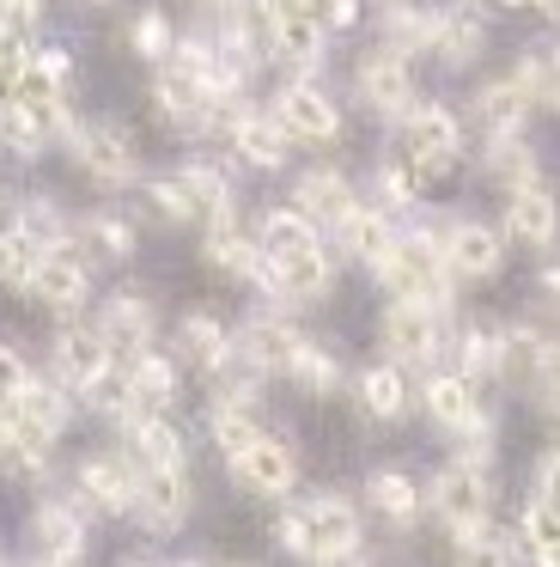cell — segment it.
Wrapping results in <instances>:
<instances>
[{
  "instance_id": "1",
  "label": "cell",
  "mask_w": 560,
  "mask_h": 567,
  "mask_svg": "<svg viewBox=\"0 0 560 567\" xmlns=\"http://www.w3.org/2000/svg\"><path fill=\"white\" fill-rule=\"evenodd\" d=\"M280 549L292 555V561L304 567H329L341 561V555L360 549V506L348 501V494H311V501L287 506L274 525Z\"/></svg>"
},
{
  "instance_id": "2",
  "label": "cell",
  "mask_w": 560,
  "mask_h": 567,
  "mask_svg": "<svg viewBox=\"0 0 560 567\" xmlns=\"http://www.w3.org/2000/svg\"><path fill=\"white\" fill-rule=\"evenodd\" d=\"M377 287H384L390 299H414V306H433L438 318L450 311V299H457V275L445 269V257H438V238L414 233V238H390V250L372 262Z\"/></svg>"
},
{
  "instance_id": "3",
  "label": "cell",
  "mask_w": 560,
  "mask_h": 567,
  "mask_svg": "<svg viewBox=\"0 0 560 567\" xmlns=\"http://www.w3.org/2000/svg\"><path fill=\"white\" fill-rule=\"evenodd\" d=\"M494 457H450L445 470L433 476V488H426V506H433L438 518H445L450 530H481L487 518H494Z\"/></svg>"
},
{
  "instance_id": "4",
  "label": "cell",
  "mask_w": 560,
  "mask_h": 567,
  "mask_svg": "<svg viewBox=\"0 0 560 567\" xmlns=\"http://www.w3.org/2000/svg\"><path fill=\"white\" fill-rule=\"evenodd\" d=\"M457 159H463V123L445 104H414V111L402 116V165H408L421 184H433V177L457 172Z\"/></svg>"
},
{
  "instance_id": "5",
  "label": "cell",
  "mask_w": 560,
  "mask_h": 567,
  "mask_svg": "<svg viewBox=\"0 0 560 567\" xmlns=\"http://www.w3.org/2000/svg\"><path fill=\"white\" fill-rule=\"evenodd\" d=\"M68 147H73V165L104 189H128L141 177V147L122 123H73Z\"/></svg>"
},
{
  "instance_id": "6",
  "label": "cell",
  "mask_w": 560,
  "mask_h": 567,
  "mask_svg": "<svg viewBox=\"0 0 560 567\" xmlns=\"http://www.w3.org/2000/svg\"><path fill=\"white\" fill-rule=\"evenodd\" d=\"M353 92H360V104L372 116L402 123V116L414 111V68H408V55L390 50V43H372V50L360 55V68H353Z\"/></svg>"
},
{
  "instance_id": "7",
  "label": "cell",
  "mask_w": 560,
  "mask_h": 567,
  "mask_svg": "<svg viewBox=\"0 0 560 567\" xmlns=\"http://www.w3.org/2000/svg\"><path fill=\"white\" fill-rule=\"evenodd\" d=\"M377 342L390 348L396 367H433L445 354V330H438L433 306H414V299H390V311L377 318Z\"/></svg>"
},
{
  "instance_id": "8",
  "label": "cell",
  "mask_w": 560,
  "mask_h": 567,
  "mask_svg": "<svg viewBox=\"0 0 560 567\" xmlns=\"http://www.w3.org/2000/svg\"><path fill=\"white\" fill-rule=\"evenodd\" d=\"M134 518L146 530H177L189 518V464H134Z\"/></svg>"
},
{
  "instance_id": "9",
  "label": "cell",
  "mask_w": 560,
  "mask_h": 567,
  "mask_svg": "<svg viewBox=\"0 0 560 567\" xmlns=\"http://www.w3.org/2000/svg\"><path fill=\"white\" fill-rule=\"evenodd\" d=\"M49 360H55V384H68L73 396H92L97 384L110 379V367H116V354H110V342L97 336V323L85 330V323H61L55 342H49Z\"/></svg>"
},
{
  "instance_id": "10",
  "label": "cell",
  "mask_w": 560,
  "mask_h": 567,
  "mask_svg": "<svg viewBox=\"0 0 560 567\" xmlns=\"http://www.w3.org/2000/svg\"><path fill=\"white\" fill-rule=\"evenodd\" d=\"M438 238V257H445V269L457 275V281H494L499 269H506V238L494 233L487 220H450Z\"/></svg>"
},
{
  "instance_id": "11",
  "label": "cell",
  "mask_w": 560,
  "mask_h": 567,
  "mask_svg": "<svg viewBox=\"0 0 560 567\" xmlns=\"http://www.w3.org/2000/svg\"><path fill=\"white\" fill-rule=\"evenodd\" d=\"M262 287L287 306H323L329 287H335V257L323 245L292 250V257H274V262L262 257Z\"/></svg>"
},
{
  "instance_id": "12",
  "label": "cell",
  "mask_w": 560,
  "mask_h": 567,
  "mask_svg": "<svg viewBox=\"0 0 560 567\" xmlns=\"http://www.w3.org/2000/svg\"><path fill=\"white\" fill-rule=\"evenodd\" d=\"M268 111H274V123L292 141H335L341 135V104L323 86H311V80H287Z\"/></svg>"
},
{
  "instance_id": "13",
  "label": "cell",
  "mask_w": 560,
  "mask_h": 567,
  "mask_svg": "<svg viewBox=\"0 0 560 567\" xmlns=\"http://www.w3.org/2000/svg\"><path fill=\"white\" fill-rule=\"evenodd\" d=\"M231 476H238V488L256 494V501H287L292 482H299V457H292V445L280 440V433H262L250 452L231 457Z\"/></svg>"
},
{
  "instance_id": "14",
  "label": "cell",
  "mask_w": 560,
  "mask_h": 567,
  "mask_svg": "<svg viewBox=\"0 0 560 567\" xmlns=\"http://www.w3.org/2000/svg\"><path fill=\"white\" fill-rule=\"evenodd\" d=\"M97 336L110 342V354H122V360H134V354H146L153 348V336H158V318H153V299L146 293H110L104 299V311H97Z\"/></svg>"
},
{
  "instance_id": "15",
  "label": "cell",
  "mask_w": 560,
  "mask_h": 567,
  "mask_svg": "<svg viewBox=\"0 0 560 567\" xmlns=\"http://www.w3.org/2000/svg\"><path fill=\"white\" fill-rule=\"evenodd\" d=\"M31 549H37V561H80L85 555V506H73V501H37V513H31Z\"/></svg>"
},
{
  "instance_id": "16",
  "label": "cell",
  "mask_w": 560,
  "mask_h": 567,
  "mask_svg": "<svg viewBox=\"0 0 560 567\" xmlns=\"http://www.w3.org/2000/svg\"><path fill=\"white\" fill-rule=\"evenodd\" d=\"M73 488H80L85 513H128V506H134V464H128V457H116V452L80 457Z\"/></svg>"
},
{
  "instance_id": "17",
  "label": "cell",
  "mask_w": 560,
  "mask_h": 567,
  "mask_svg": "<svg viewBox=\"0 0 560 567\" xmlns=\"http://www.w3.org/2000/svg\"><path fill=\"white\" fill-rule=\"evenodd\" d=\"M262 43H268V55H274V62H287V68H299V74H311V68L323 62L329 31H323V19L287 13V7H280L274 19H262Z\"/></svg>"
},
{
  "instance_id": "18",
  "label": "cell",
  "mask_w": 560,
  "mask_h": 567,
  "mask_svg": "<svg viewBox=\"0 0 560 567\" xmlns=\"http://www.w3.org/2000/svg\"><path fill=\"white\" fill-rule=\"evenodd\" d=\"M170 177H177L183 202H189V220H201V226H226V220H238V196H231V177L219 172V165L189 159V165H177Z\"/></svg>"
},
{
  "instance_id": "19",
  "label": "cell",
  "mask_w": 560,
  "mask_h": 567,
  "mask_svg": "<svg viewBox=\"0 0 560 567\" xmlns=\"http://www.w3.org/2000/svg\"><path fill=\"white\" fill-rule=\"evenodd\" d=\"M299 342H304V336L280 318V306L250 311V318H243V330L231 336V348H238L243 360H256L262 372H287V360H292V348H299Z\"/></svg>"
},
{
  "instance_id": "20",
  "label": "cell",
  "mask_w": 560,
  "mask_h": 567,
  "mask_svg": "<svg viewBox=\"0 0 560 567\" xmlns=\"http://www.w3.org/2000/svg\"><path fill=\"white\" fill-rule=\"evenodd\" d=\"M31 299L49 311H80L85 299H92V262L68 257V250H49L43 262H37V281H31Z\"/></svg>"
},
{
  "instance_id": "21",
  "label": "cell",
  "mask_w": 560,
  "mask_h": 567,
  "mask_svg": "<svg viewBox=\"0 0 560 567\" xmlns=\"http://www.w3.org/2000/svg\"><path fill=\"white\" fill-rule=\"evenodd\" d=\"M506 233L518 238L523 250H554V238H560V202L548 196L542 184L511 189V196H506Z\"/></svg>"
},
{
  "instance_id": "22",
  "label": "cell",
  "mask_w": 560,
  "mask_h": 567,
  "mask_svg": "<svg viewBox=\"0 0 560 567\" xmlns=\"http://www.w3.org/2000/svg\"><path fill=\"white\" fill-rule=\"evenodd\" d=\"M68 421H73V391H68V384H37L31 379V391L12 403V433H24V440L55 445Z\"/></svg>"
},
{
  "instance_id": "23",
  "label": "cell",
  "mask_w": 560,
  "mask_h": 567,
  "mask_svg": "<svg viewBox=\"0 0 560 567\" xmlns=\"http://www.w3.org/2000/svg\"><path fill=\"white\" fill-rule=\"evenodd\" d=\"M231 153H243V165H256V172H280V165L292 159V135L274 123V111H243L238 123H231Z\"/></svg>"
},
{
  "instance_id": "24",
  "label": "cell",
  "mask_w": 560,
  "mask_h": 567,
  "mask_svg": "<svg viewBox=\"0 0 560 567\" xmlns=\"http://www.w3.org/2000/svg\"><path fill=\"white\" fill-rule=\"evenodd\" d=\"M536 104H530V92H523V80L518 74H506V80H487L481 92H475V128H481L487 141H499V135H523V116H530Z\"/></svg>"
},
{
  "instance_id": "25",
  "label": "cell",
  "mask_w": 560,
  "mask_h": 567,
  "mask_svg": "<svg viewBox=\"0 0 560 567\" xmlns=\"http://www.w3.org/2000/svg\"><path fill=\"white\" fill-rule=\"evenodd\" d=\"M353 202L360 196H353L348 172H335V165H317V172H304L299 184H292V208H299L311 226H335Z\"/></svg>"
},
{
  "instance_id": "26",
  "label": "cell",
  "mask_w": 560,
  "mask_h": 567,
  "mask_svg": "<svg viewBox=\"0 0 560 567\" xmlns=\"http://www.w3.org/2000/svg\"><path fill=\"white\" fill-rule=\"evenodd\" d=\"M329 233H335V245L348 250L353 262H365V269H372V262L390 250V238H396V233H390V214L377 208V202H353Z\"/></svg>"
},
{
  "instance_id": "27",
  "label": "cell",
  "mask_w": 560,
  "mask_h": 567,
  "mask_svg": "<svg viewBox=\"0 0 560 567\" xmlns=\"http://www.w3.org/2000/svg\"><path fill=\"white\" fill-rule=\"evenodd\" d=\"M201 262L214 275H231V281H262V245L238 233V220L226 226H207L201 238Z\"/></svg>"
},
{
  "instance_id": "28",
  "label": "cell",
  "mask_w": 560,
  "mask_h": 567,
  "mask_svg": "<svg viewBox=\"0 0 560 567\" xmlns=\"http://www.w3.org/2000/svg\"><path fill=\"white\" fill-rule=\"evenodd\" d=\"M365 506H372L384 525L408 530L414 518H421L426 494H421V482H414L408 470H372V476H365Z\"/></svg>"
},
{
  "instance_id": "29",
  "label": "cell",
  "mask_w": 560,
  "mask_h": 567,
  "mask_svg": "<svg viewBox=\"0 0 560 567\" xmlns=\"http://www.w3.org/2000/svg\"><path fill=\"white\" fill-rule=\"evenodd\" d=\"M353 403H360L365 421H396L402 409H408V379H402L396 360H372V367H360V379H353Z\"/></svg>"
},
{
  "instance_id": "30",
  "label": "cell",
  "mask_w": 560,
  "mask_h": 567,
  "mask_svg": "<svg viewBox=\"0 0 560 567\" xmlns=\"http://www.w3.org/2000/svg\"><path fill=\"white\" fill-rule=\"evenodd\" d=\"M170 342H177V360L195 372H214L219 360L231 354V330L219 318H207V311H189V318H177V330H170Z\"/></svg>"
},
{
  "instance_id": "31",
  "label": "cell",
  "mask_w": 560,
  "mask_h": 567,
  "mask_svg": "<svg viewBox=\"0 0 560 567\" xmlns=\"http://www.w3.org/2000/svg\"><path fill=\"white\" fill-rule=\"evenodd\" d=\"M487 50V25L475 19V7H438V38H433V55L445 68H469L481 62Z\"/></svg>"
},
{
  "instance_id": "32",
  "label": "cell",
  "mask_w": 560,
  "mask_h": 567,
  "mask_svg": "<svg viewBox=\"0 0 560 567\" xmlns=\"http://www.w3.org/2000/svg\"><path fill=\"white\" fill-rule=\"evenodd\" d=\"M433 38H438V7H414V0L384 7V38L377 43H390L402 55H433Z\"/></svg>"
},
{
  "instance_id": "33",
  "label": "cell",
  "mask_w": 560,
  "mask_h": 567,
  "mask_svg": "<svg viewBox=\"0 0 560 567\" xmlns=\"http://www.w3.org/2000/svg\"><path fill=\"white\" fill-rule=\"evenodd\" d=\"M481 172H487V184H499L506 196H511V189L542 184V165H536V153H530V141H523V135H499V141H487Z\"/></svg>"
},
{
  "instance_id": "34",
  "label": "cell",
  "mask_w": 560,
  "mask_h": 567,
  "mask_svg": "<svg viewBox=\"0 0 560 567\" xmlns=\"http://www.w3.org/2000/svg\"><path fill=\"white\" fill-rule=\"evenodd\" d=\"M548 348H554V342H548L536 323H506V330H499V379H506V384H536Z\"/></svg>"
},
{
  "instance_id": "35",
  "label": "cell",
  "mask_w": 560,
  "mask_h": 567,
  "mask_svg": "<svg viewBox=\"0 0 560 567\" xmlns=\"http://www.w3.org/2000/svg\"><path fill=\"white\" fill-rule=\"evenodd\" d=\"M122 379H128V391L141 409H165L170 396H177V360L146 348V354H134L128 367H122Z\"/></svg>"
},
{
  "instance_id": "36",
  "label": "cell",
  "mask_w": 560,
  "mask_h": 567,
  "mask_svg": "<svg viewBox=\"0 0 560 567\" xmlns=\"http://www.w3.org/2000/svg\"><path fill=\"white\" fill-rule=\"evenodd\" d=\"M256 245H262V257L274 262V257H292V250L323 245V238H317V226L304 220L299 208H268L262 220H256Z\"/></svg>"
},
{
  "instance_id": "37",
  "label": "cell",
  "mask_w": 560,
  "mask_h": 567,
  "mask_svg": "<svg viewBox=\"0 0 560 567\" xmlns=\"http://www.w3.org/2000/svg\"><path fill=\"white\" fill-rule=\"evenodd\" d=\"M122 433H128V445H134V464H183V433L170 427L158 409H141Z\"/></svg>"
},
{
  "instance_id": "38",
  "label": "cell",
  "mask_w": 560,
  "mask_h": 567,
  "mask_svg": "<svg viewBox=\"0 0 560 567\" xmlns=\"http://www.w3.org/2000/svg\"><path fill=\"white\" fill-rule=\"evenodd\" d=\"M287 384H299L304 396H335V384H341V360L329 354L323 342H311L304 336L299 348H292V360H287V372H280Z\"/></svg>"
},
{
  "instance_id": "39",
  "label": "cell",
  "mask_w": 560,
  "mask_h": 567,
  "mask_svg": "<svg viewBox=\"0 0 560 567\" xmlns=\"http://www.w3.org/2000/svg\"><path fill=\"white\" fill-rule=\"evenodd\" d=\"M450 567H523L518 537L481 525V530H457V549H450Z\"/></svg>"
},
{
  "instance_id": "40",
  "label": "cell",
  "mask_w": 560,
  "mask_h": 567,
  "mask_svg": "<svg viewBox=\"0 0 560 567\" xmlns=\"http://www.w3.org/2000/svg\"><path fill=\"white\" fill-rule=\"evenodd\" d=\"M207 433H214V445L226 452V464H231V457H238V452H250V445L262 440L268 427L256 421V409H250V403H231V396H219V403H214V415H207Z\"/></svg>"
},
{
  "instance_id": "41",
  "label": "cell",
  "mask_w": 560,
  "mask_h": 567,
  "mask_svg": "<svg viewBox=\"0 0 560 567\" xmlns=\"http://www.w3.org/2000/svg\"><path fill=\"white\" fill-rule=\"evenodd\" d=\"M49 250L37 245L31 233H19V226H7L0 233V287H12V293H31L37 281V262H43Z\"/></svg>"
},
{
  "instance_id": "42",
  "label": "cell",
  "mask_w": 560,
  "mask_h": 567,
  "mask_svg": "<svg viewBox=\"0 0 560 567\" xmlns=\"http://www.w3.org/2000/svg\"><path fill=\"white\" fill-rule=\"evenodd\" d=\"M12 226H19V233H31L43 250H68L73 245V220L55 208V196H24L19 202V220H12Z\"/></svg>"
},
{
  "instance_id": "43",
  "label": "cell",
  "mask_w": 560,
  "mask_h": 567,
  "mask_svg": "<svg viewBox=\"0 0 560 567\" xmlns=\"http://www.w3.org/2000/svg\"><path fill=\"white\" fill-rule=\"evenodd\" d=\"M177 38H183V31L170 25V13H158V7H141V13L128 19V50L141 55V62H158V68H165L170 50H177Z\"/></svg>"
},
{
  "instance_id": "44",
  "label": "cell",
  "mask_w": 560,
  "mask_h": 567,
  "mask_svg": "<svg viewBox=\"0 0 560 567\" xmlns=\"http://www.w3.org/2000/svg\"><path fill=\"white\" fill-rule=\"evenodd\" d=\"M73 238H80L97 262H122L134 250V226L116 220V214H85V220L73 226Z\"/></svg>"
},
{
  "instance_id": "45",
  "label": "cell",
  "mask_w": 560,
  "mask_h": 567,
  "mask_svg": "<svg viewBox=\"0 0 560 567\" xmlns=\"http://www.w3.org/2000/svg\"><path fill=\"white\" fill-rule=\"evenodd\" d=\"M457 372L463 379H494L499 372V330H487V323H463L457 330Z\"/></svg>"
},
{
  "instance_id": "46",
  "label": "cell",
  "mask_w": 560,
  "mask_h": 567,
  "mask_svg": "<svg viewBox=\"0 0 560 567\" xmlns=\"http://www.w3.org/2000/svg\"><path fill=\"white\" fill-rule=\"evenodd\" d=\"M0 470H7L12 482H43L49 476V445L7 427V440H0Z\"/></svg>"
},
{
  "instance_id": "47",
  "label": "cell",
  "mask_w": 560,
  "mask_h": 567,
  "mask_svg": "<svg viewBox=\"0 0 560 567\" xmlns=\"http://www.w3.org/2000/svg\"><path fill=\"white\" fill-rule=\"evenodd\" d=\"M141 202H146V214H153L158 226H189V202H183L177 177H153V184L141 189Z\"/></svg>"
},
{
  "instance_id": "48",
  "label": "cell",
  "mask_w": 560,
  "mask_h": 567,
  "mask_svg": "<svg viewBox=\"0 0 560 567\" xmlns=\"http://www.w3.org/2000/svg\"><path fill=\"white\" fill-rule=\"evenodd\" d=\"M377 189H384V208H414V202H421V177H414L408 165H384V172H377Z\"/></svg>"
},
{
  "instance_id": "49",
  "label": "cell",
  "mask_w": 560,
  "mask_h": 567,
  "mask_svg": "<svg viewBox=\"0 0 560 567\" xmlns=\"http://www.w3.org/2000/svg\"><path fill=\"white\" fill-rule=\"evenodd\" d=\"M24 391H31V367L12 342H0V403H19Z\"/></svg>"
},
{
  "instance_id": "50",
  "label": "cell",
  "mask_w": 560,
  "mask_h": 567,
  "mask_svg": "<svg viewBox=\"0 0 560 567\" xmlns=\"http://www.w3.org/2000/svg\"><path fill=\"white\" fill-rule=\"evenodd\" d=\"M536 501L560 506V445H554V452H542V464H536Z\"/></svg>"
},
{
  "instance_id": "51",
  "label": "cell",
  "mask_w": 560,
  "mask_h": 567,
  "mask_svg": "<svg viewBox=\"0 0 560 567\" xmlns=\"http://www.w3.org/2000/svg\"><path fill=\"white\" fill-rule=\"evenodd\" d=\"M195 7L207 13V25H226V19H256L250 0H195Z\"/></svg>"
},
{
  "instance_id": "52",
  "label": "cell",
  "mask_w": 560,
  "mask_h": 567,
  "mask_svg": "<svg viewBox=\"0 0 560 567\" xmlns=\"http://www.w3.org/2000/svg\"><path fill=\"white\" fill-rule=\"evenodd\" d=\"M0 19H12V25H37V19H43V0H0Z\"/></svg>"
},
{
  "instance_id": "53",
  "label": "cell",
  "mask_w": 560,
  "mask_h": 567,
  "mask_svg": "<svg viewBox=\"0 0 560 567\" xmlns=\"http://www.w3.org/2000/svg\"><path fill=\"white\" fill-rule=\"evenodd\" d=\"M353 19H360V0H323V25H335V31H348Z\"/></svg>"
},
{
  "instance_id": "54",
  "label": "cell",
  "mask_w": 560,
  "mask_h": 567,
  "mask_svg": "<svg viewBox=\"0 0 560 567\" xmlns=\"http://www.w3.org/2000/svg\"><path fill=\"white\" fill-rule=\"evenodd\" d=\"M536 287H542V293L560 306V269H542V281H536Z\"/></svg>"
},
{
  "instance_id": "55",
  "label": "cell",
  "mask_w": 560,
  "mask_h": 567,
  "mask_svg": "<svg viewBox=\"0 0 560 567\" xmlns=\"http://www.w3.org/2000/svg\"><path fill=\"white\" fill-rule=\"evenodd\" d=\"M523 7H536V13H548V19H560V0H523Z\"/></svg>"
},
{
  "instance_id": "56",
  "label": "cell",
  "mask_w": 560,
  "mask_h": 567,
  "mask_svg": "<svg viewBox=\"0 0 560 567\" xmlns=\"http://www.w3.org/2000/svg\"><path fill=\"white\" fill-rule=\"evenodd\" d=\"M7 427H12V403H0V440H7Z\"/></svg>"
},
{
  "instance_id": "57",
  "label": "cell",
  "mask_w": 560,
  "mask_h": 567,
  "mask_svg": "<svg viewBox=\"0 0 560 567\" xmlns=\"http://www.w3.org/2000/svg\"><path fill=\"white\" fill-rule=\"evenodd\" d=\"M37 567H80V561H37Z\"/></svg>"
},
{
  "instance_id": "58",
  "label": "cell",
  "mask_w": 560,
  "mask_h": 567,
  "mask_svg": "<svg viewBox=\"0 0 560 567\" xmlns=\"http://www.w3.org/2000/svg\"><path fill=\"white\" fill-rule=\"evenodd\" d=\"M122 567H153V561H122Z\"/></svg>"
},
{
  "instance_id": "59",
  "label": "cell",
  "mask_w": 560,
  "mask_h": 567,
  "mask_svg": "<svg viewBox=\"0 0 560 567\" xmlns=\"http://www.w3.org/2000/svg\"><path fill=\"white\" fill-rule=\"evenodd\" d=\"M506 7H523V0H506Z\"/></svg>"
},
{
  "instance_id": "60",
  "label": "cell",
  "mask_w": 560,
  "mask_h": 567,
  "mask_svg": "<svg viewBox=\"0 0 560 567\" xmlns=\"http://www.w3.org/2000/svg\"><path fill=\"white\" fill-rule=\"evenodd\" d=\"M183 567H201V561H183Z\"/></svg>"
},
{
  "instance_id": "61",
  "label": "cell",
  "mask_w": 560,
  "mask_h": 567,
  "mask_svg": "<svg viewBox=\"0 0 560 567\" xmlns=\"http://www.w3.org/2000/svg\"><path fill=\"white\" fill-rule=\"evenodd\" d=\"M231 567H250V561H231Z\"/></svg>"
}]
</instances>
